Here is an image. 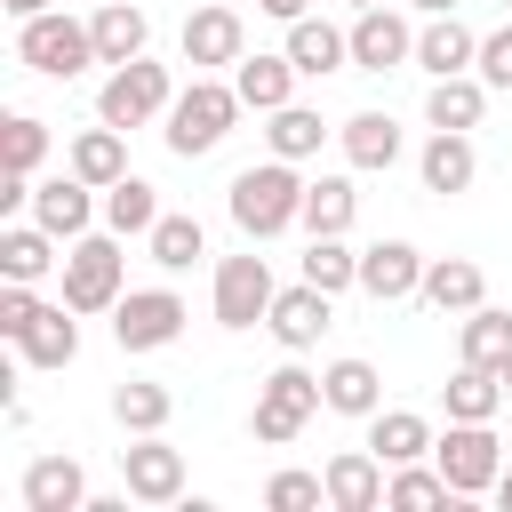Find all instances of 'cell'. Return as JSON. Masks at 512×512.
<instances>
[{
  "mask_svg": "<svg viewBox=\"0 0 512 512\" xmlns=\"http://www.w3.org/2000/svg\"><path fill=\"white\" fill-rule=\"evenodd\" d=\"M224 208H232V224L248 232V240H280V232H296L304 224V176H296V160H256V168H240L232 184H224Z\"/></svg>",
  "mask_w": 512,
  "mask_h": 512,
  "instance_id": "6da1fadb",
  "label": "cell"
},
{
  "mask_svg": "<svg viewBox=\"0 0 512 512\" xmlns=\"http://www.w3.org/2000/svg\"><path fill=\"white\" fill-rule=\"evenodd\" d=\"M248 104H240V88L232 80H208V72H192V88H176V104H168V152L176 160H200V152H216L224 136H232V120H240Z\"/></svg>",
  "mask_w": 512,
  "mask_h": 512,
  "instance_id": "7a4b0ae2",
  "label": "cell"
},
{
  "mask_svg": "<svg viewBox=\"0 0 512 512\" xmlns=\"http://www.w3.org/2000/svg\"><path fill=\"white\" fill-rule=\"evenodd\" d=\"M16 56H24L40 80H80L88 64H104V56H96V32H88V16H64V8H40V16H24V24H16Z\"/></svg>",
  "mask_w": 512,
  "mask_h": 512,
  "instance_id": "3957f363",
  "label": "cell"
},
{
  "mask_svg": "<svg viewBox=\"0 0 512 512\" xmlns=\"http://www.w3.org/2000/svg\"><path fill=\"white\" fill-rule=\"evenodd\" d=\"M120 296H128L120 232H80V240H64V304L88 320V312H112Z\"/></svg>",
  "mask_w": 512,
  "mask_h": 512,
  "instance_id": "277c9868",
  "label": "cell"
},
{
  "mask_svg": "<svg viewBox=\"0 0 512 512\" xmlns=\"http://www.w3.org/2000/svg\"><path fill=\"white\" fill-rule=\"evenodd\" d=\"M328 400H320V376L312 368H296V360H280L264 384H256V408H248V432L264 440V448H288L312 416H320Z\"/></svg>",
  "mask_w": 512,
  "mask_h": 512,
  "instance_id": "5b68a950",
  "label": "cell"
},
{
  "mask_svg": "<svg viewBox=\"0 0 512 512\" xmlns=\"http://www.w3.org/2000/svg\"><path fill=\"white\" fill-rule=\"evenodd\" d=\"M168 104H176V80H168V64H152V56L112 64V72H104V88H96V120H112V128L168 120Z\"/></svg>",
  "mask_w": 512,
  "mask_h": 512,
  "instance_id": "8992f818",
  "label": "cell"
},
{
  "mask_svg": "<svg viewBox=\"0 0 512 512\" xmlns=\"http://www.w3.org/2000/svg\"><path fill=\"white\" fill-rule=\"evenodd\" d=\"M432 464L448 472L456 496H488L496 472H504V440H496V424H464V416H448V432L432 440Z\"/></svg>",
  "mask_w": 512,
  "mask_h": 512,
  "instance_id": "52a82bcc",
  "label": "cell"
},
{
  "mask_svg": "<svg viewBox=\"0 0 512 512\" xmlns=\"http://www.w3.org/2000/svg\"><path fill=\"white\" fill-rule=\"evenodd\" d=\"M272 296H280V280H272V264L256 256V240H248V256H216V288H208L216 328H256V320L272 312Z\"/></svg>",
  "mask_w": 512,
  "mask_h": 512,
  "instance_id": "ba28073f",
  "label": "cell"
},
{
  "mask_svg": "<svg viewBox=\"0 0 512 512\" xmlns=\"http://www.w3.org/2000/svg\"><path fill=\"white\" fill-rule=\"evenodd\" d=\"M184 296L176 288H128L120 304H112V344L120 352H160V344H176L184 336Z\"/></svg>",
  "mask_w": 512,
  "mask_h": 512,
  "instance_id": "9c48e42d",
  "label": "cell"
},
{
  "mask_svg": "<svg viewBox=\"0 0 512 512\" xmlns=\"http://www.w3.org/2000/svg\"><path fill=\"white\" fill-rule=\"evenodd\" d=\"M400 64H416V24L384 0L360 8L352 16V72H400Z\"/></svg>",
  "mask_w": 512,
  "mask_h": 512,
  "instance_id": "30bf717a",
  "label": "cell"
},
{
  "mask_svg": "<svg viewBox=\"0 0 512 512\" xmlns=\"http://www.w3.org/2000/svg\"><path fill=\"white\" fill-rule=\"evenodd\" d=\"M120 488H128L136 504H176V496H184V456H176L160 432H136V440L120 448Z\"/></svg>",
  "mask_w": 512,
  "mask_h": 512,
  "instance_id": "8fae6325",
  "label": "cell"
},
{
  "mask_svg": "<svg viewBox=\"0 0 512 512\" xmlns=\"http://www.w3.org/2000/svg\"><path fill=\"white\" fill-rule=\"evenodd\" d=\"M424 248L416 240H376V248H360V296H376V304H400V296H416L424 288Z\"/></svg>",
  "mask_w": 512,
  "mask_h": 512,
  "instance_id": "7c38bea8",
  "label": "cell"
},
{
  "mask_svg": "<svg viewBox=\"0 0 512 512\" xmlns=\"http://www.w3.org/2000/svg\"><path fill=\"white\" fill-rule=\"evenodd\" d=\"M328 288H312V280H296V288H280L272 296V312H264V328H272V344L280 352H312L320 336H328Z\"/></svg>",
  "mask_w": 512,
  "mask_h": 512,
  "instance_id": "4fadbf2b",
  "label": "cell"
},
{
  "mask_svg": "<svg viewBox=\"0 0 512 512\" xmlns=\"http://www.w3.org/2000/svg\"><path fill=\"white\" fill-rule=\"evenodd\" d=\"M384 456L376 448H336L328 464H320V480H328V512H376L384 504Z\"/></svg>",
  "mask_w": 512,
  "mask_h": 512,
  "instance_id": "5bb4252c",
  "label": "cell"
},
{
  "mask_svg": "<svg viewBox=\"0 0 512 512\" xmlns=\"http://www.w3.org/2000/svg\"><path fill=\"white\" fill-rule=\"evenodd\" d=\"M240 56H248L240 8H192L184 16V64L192 72H216V64H240Z\"/></svg>",
  "mask_w": 512,
  "mask_h": 512,
  "instance_id": "9a60e30c",
  "label": "cell"
},
{
  "mask_svg": "<svg viewBox=\"0 0 512 512\" xmlns=\"http://www.w3.org/2000/svg\"><path fill=\"white\" fill-rule=\"evenodd\" d=\"M416 176H424V192H440V200L472 192V176H480L472 128H432V136H424V152H416Z\"/></svg>",
  "mask_w": 512,
  "mask_h": 512,
  "instance_id": "2e32d148",
  "label": "cell"
},
{
  "mask_svg": "<svg viewBox=\"0 0 512 512\" xmlns=\"http://www.w3.org/2000/svg\"><path fill=\"white\" fill-rule=\"evenodd\" d=\"M480 64V32L448 8V16H424L416 24V72H432V80H448V72H472Z\"/></svg>",
  "mask_w": 512,
  "mask_h": 512,
  "instance_id": "e0dca14e",
  "label": "cell"
},
{
  "mask_svg": "<svg viewBox=\"0 0 512 512\" xmlns=\"http://www.w3.org/2000/svg\"><path fill=\"white\" fill-rule=\"evenodd\" d=\"M288 64H296L304 80H328V72H344V64H352V24L296 16V24H288Z\"/></svg>",
  "mask_w": 512,
  "mask_h": 512,
  "instance_id": "ac0fdd59",
  "label": "cell"
},
{
  "mask_svg": "<svg viewBox=\"0 0 512 512\" xmlns=\"http://www.w3.org/2000/svg\"><path fill=\"white\" fill-rule=\"evenodd\" d=\"M432 312H448V320H464L472 304H488V272L472 264V256H432L424 264V288H416Z\"/></svg>",
  "mask_w": 512,
  "mask_h": 512,
  "instance_id": "d6986e66",
  "label": "cell"
},
{
  "mask_svg": "<svg viewBox=\"0 0 512 512\" xmlns=\"http://www.w3.org/2000/svg\"><path fill=\"white\" fill-rule=\"evenodd\" d=\"M320 400L336 408V416H376L384 408V376H376V360H360V352H344V360H328L320 368Z\"/></svg>",
  "mask_w": 512,
  "mask_h": 512,
  "instance_id": "ffe728a7",
  "label": "cell"
},
{
  "mask_svg": "<svg viewBox=\"0 0 512 512\" xmlns=\"http://www.w3.org/2000/svg\"><path fill=\"white\" fill-rule=\"evenodd\" d=\"M24 512H88V472L72 456H32L24 464Z\"/></svg>",
  "mask_w": 512,
  "mask_h": 512,
  "instance_id": "44dd1931",
  "label": "cell"
},
{
  "mask_svg": "<svg viewBox=\"0 0 512 512\" xmlns=\"http://www.w3.org/2000/svg\"><path fill=\"white\" fill-rule=\"evenodd\" d=\"M88 32H96V56H104V64H136V56L152 48V16H144L136 0H104V8H88Z\"/></svg>",
  "mask_w": 512,
  "mask_h": 512,
  "instance_id": "7402d4cb",
  "label": "cell"
},
{
  "mask_svg": "<svg viewBox=\"0 0 512 512\" xmlns=\"http://www.w3.org/2000/svg\"><path fill=\"white\" fill-rule=\"evenodd\" d=\"M336 144H344V160H352L360 176H376V168H392V160L408 152V136H400L392 112H352V120L336 128Z\"/></svg>",
  "mask_w": 512,
  "mask_h": 512,
  "instance_id": "603a6c76",
  "label": "cell"
},
{
  "mask_svg": "<svg viewBox=\"0 0 512 512\" xmlns=\"http://www.w3.org/2000/svg\"><path fill=\"white\" fill-rule=\"evenodd\" d=\"M504 400H512V392H504V368H480V360H456V376L440 384V408L464 416V424H496Z\"/></svg>",
  "mask_w": 512,
  "mask_h": 512,
  "instance_id": "cb8c5ba5",
  "label": "cell"
},
{
  "mask_svg": "<svg viewBox=\"0 0 512 512\" xmlns=\"http://www.w3.org/2000/svg\"><path fill=\"white\" fill-rule=\"evenodd\" d=\"M296 80H304V72L288 64V48H280V56H240V64H232V88H240L248 112H280V104H296Z\"/></svg>",
  "mask_w": 512,
  "mask_h": 512,
  "instance_id": "d4e9b609",
  "label": "cell"
},
{
  "mask_svg": "<svg viewBox=\"0 0 512 512\" xmlns=\"http://www.w3.org/2000/svg\"><path fill=\"white\" fill-rule=\"evenodd\" d=\"M120 136H128V128H112V120L80 128V136H72V152H64V168H72V176H88L96 192H104V184H120V176H128V144H120Z\"/></svg>",
  "mask_w": 512,
  "mask_h": 512,
  "instance_id": "484cf974",
  "label": "cell"
},
{
  "mask_svg": "<svg viewBox=\"0 0 512 512\" xmlns=\"http://www.w3.org/2000/svg\"><path fill=\"white\" fill-rule=\"evenodd\" d=\"M32 368H72L80 360V312L72 304H40V320L24 328V344H16Z\"/></svg>",
  "mask_w": 512,
  "mask_h": 512,
  "instance_id": "4316f807",
  "label": "cell"
},
{
  "mask_svg": "<svg viewBox=\"0 0 512 512\" xmlns=\"http://www.w3.org/2000/svg\"><path fill=\"white\" fill-rule=\"evenodd\" d=\"M432 440H440V432H432L416 408H376V416H368V448H376L384 464H424Z\"/></svg>",
  "mask_w": 512,
  "mask_h": 512,
  "instance_id": "83f0119b",
  "label": "cell"
},
{
  "mask_svg": "<svg viewBox=\"0 0 512 512\" xmlns=\"http://www.w3.org/2000/svg\"><path fill=\"white\" fill-rule=\"evenodd\" d=\"M488 80L480 72H448V80H432V96H424V120L432 128H480V112H488Z\"/></svg>",
  "mask_w": 512,
  "mask_h": 512,
  "instance_id": "f1b7e54d",
  "label": "cell"
},
{
  "mask_svg": "<svg viewBox=\"0 0 512 512\" xmlns=\"http://www.w3.org/2000/svg\"><path fill=\"white\" fill-rule=\"evenodd\" d=\"M48 272H64L56 232L48 224H8L0 232V280H48Z\"/></svg>",
  "mask_w": 512,
  "mask_h": 512,
  "instance_id": "f546056e",
  "label": "cell"
},
{
  "mask_svg": "<svg viewBox=\"0 0 512 512\" xmlns=\"http://www.w3.org/2000/svg\"><path fill=\"white\" fill-rule=\"evenodd\" d=\"M456 360L504 368V360H512V312H496V304H472V312L456 320Z\"/></svg>",
  "mask_w": 512,
  "mask_h": 512,
  "instance_id": "4dcf8cb0",
  "label": "cell"
},
{
  "mask_svg": "<svg viewBox=\"0 0 512 512\" xmlns=\"http://www.w3.org/2000/svg\"><path fill=\"white\" fill-rule=\"evenodd\" d=\"M160 224V192L144 184V176H120V184H104V232H120V240H144Z\"/></svg>",
  "mask_w": 512,
  "mask_h": 512,
  "instance_id": "1f68e13d",
  "label": "cell"
},
{
  "mask_svg": "<svg viewBox=\"0 0 512 512\" xmlns=\"http://www.w3.org/2000/svg\"><path fill=\"white\" fill-rule=\"evenodd\" d=\"M144 248H152L160 272H192V264L208 256V232H200V216H168V208H160V224L144 232Z\"/></svg>",
  "mask_w": 512,
  "mask_h": 512,
  "instance_id": "d6a6232c",
  "label": "cell"
},
{
  "mask_svg": "<svg viewBox=\"0 0 512 512\" xmlns=\"http://www.w3.org/2000/svg\"><path fill=\"white\" fill-rule=\"evenodd\" d=\"M304 280L328 288V296L360 288V248H344V232H312V240H304Z\"/></svg>",
  "mask_w": 512,
  "mask_h": 512,
  "instance_id": "836d02e7",
  "label": "cell"
},
{
  "mask_svg": "<svg viewBox=\"0 0 512 512\" xmlns=\"http://www.w3.org/2000/svg\"><path fill=\"white\" fill-rule=\"evenodd\" d=\"M272 128H264V144L280 152V160H312L320 152V136H328V120L312 112V104H280V112H264Z\"/></svg>",
  "mask_w": 512,
  "mask_h": 512,
  "instance_id": "e575fe53",
  "label": "cell"
},
{
  "mask_svg": "<svg viewBox=\"0 0 512 512\" xmlns=\"http://www.w3.org/2000/svg\"><path fill=\"white\" fill-rule=\"evenodd\" d=\"M40 160H48V120L8 112L0 120V176H40Z\"/></svg>",
  "mask_w": 512,
  "mask_h": 512,
  "instance_id": "d590c367",
  "label": "cell"
},
{
  "mask_svg": "<svg viewBox=\"0 0 512 512\" xmlns=\"http://www.w3.org/2000/svg\"><path fill=\"white\" fill-rule=\"evenodd\" d=\"M352 216H360L352 176H320V184H304V232H352Z\"/></svg>",
  "mask_w": 512,
  "mask_h": 512,
  "instance_id": "8d00e7d4",
  "label": "cell"
},
{
  "mask_svg": "<svg viewBox=\"0 0 512 512\" xmlns=\"http://www.w3.org/2000/svg\"><path fill=\"white\" fill-rule=\"evenodd\" d=\"M168 384H144V376H128L120 392H112V424L120 432H168Z\"/></svg>",
  "mask_w": 512,
  "mask_h": 512,
  "instance_id": "74e56055",
  "label": "cell"
},
{
  "mask_svg": "<svg viewBox=\"0 0 512 512\" xmlns=\"http://www.w3.org/2000/svg\"><path fill=\"white\" fill-rule=\"evenodd\" d=\"M384 504L392 512H432V504H456V488H448V472L432 464H392V480H384Z\"/></svg>",
  "mask_w": 512,
  "mask_h": 512,
  "instance_id": "f35d334b",
  "label": "cell"
},
{
  "mask_svg": "<svg viewBox=\"0 0 512 512\" xmlns=\"http://www.w3.org/2000/svg\"><path fill=\"white\" fill-rule=\"evenodd\" d=\"M264 504H272V512H312V504H328V480L288 464V472H272V480H264Z\"/></svg>",
  "mask_w": 512,
  "mask_h": 512,
  "instance_id": "ab89813d",
  "label": "cell"
},
{
  "mask_svg": "<svg viewBox=\"0 0 512 512\" xmlns=\"http://www.w3.org/2000/svg\"><path fill=\"white\" fill-rule=\"evenodd\" d=\"M32 320H40L32 280H8V288H0V336H8V344H24V328H32Z\"/></svg>",
  "mask_w": 512,
  "mask_h": 512,
  "instance_id": "60d3db41",
  "label": "cell"
},
{
  "mask_svg": "<svg viewBox=\"0 0 512 512\" xmlns=\"http://www.w3.org/2000/svg\"><path fill=\"white\" fill-rule=\"evenodd\" d=\"M488 88H512V16L496 24V32H480V64H472Z\"/></svg>",
  "mask_w": 512,
  "mask_h": 512,
  "instance_id": "b9f144b4",
  "label": "cell"
},
{
  "mask_svg": "<svg viewBox=\"0 0 512 512\" xmlns=\"http://www.w3.org/2000/svg\"><path fill=\"white\" fill-rule=\"evenodd\" d=\"M256 8H264V16H280V24H296V16H304V0H256Z\"/></svg>",
  "mask_w": 512,
  "mask_h": 512,
  "instance_id": "7bdbcfd3",
  "label": "cell"
},
{
  "mask_svg": "<svg viewBox=\"0 0 512 512\" xmlns=\"http://www.w3.org/2000/svg\"><path fill=\"white\" fill-rule=\"evenodd\" d=\"M0 8H8L16 24H24V16H40V8H56V0H0Z\"/></svg>",
  "mask_w": 512,
  "mask_h": 512,
  "instance_id": "ee69618b",
  "label": "cell"
},
{
  "mask_svg": "<svg viewBox=\"0 0 512 512\" xmlns=\"http://www.w3.org/2000/svg\"><path fill=\"white\" fill-rule=\"evenodd\" d=\"M488 496H496V504H504V512H512V464H504V472H496V488H488Z\"/></svg>",
  "mask_w": 512,
  "mask_h": 512,
  "instance_id": "f6af8a7d",
  "label": "cell"
},
{
  "mask_svg": "<svg viewBox=\"0 0 512 512\" xmlns=\"http://www.w3.org/2000/svg\"><path fill=\"white\" fill-rule=\"evenodd\" d=\"M416 16H448V8H464V0H408Z\"/></svg>",
  "mask_w": 512,
  "mask_h": 512,
  "instance_id": "bcb514c9",
  "label": "cell"
},
{
  "mask_svg": "<svg viewBox=\"0 0 512 512\" xmlns=\"http://www.w3.org/2000/svg\"><path fill=\"white\" fill-rule=\"evenodd\" d=\"M504 392H512V360H504Z\"/></svg>",
  "mask_w": 512,
  "mask_h": 512,
  "instance_id": "7dc6e473",
  "label": "cell"
},
{
  "mask_svg": "<svg viewBox=\"0 0 512 512\" xmlns=\"http://www.w3.org/2000/svg\"><path fill=\"white\" fill-rule=\"evenodd\" d=\"M352 8H376V0H352Z\"/></svg>",
  "mask_w": 512,
  "mask_h": 512,
  "instance_id": "c3c4849f",
  "label": "cell"
},
{
  "mask_svg": "<svg viewBox=\"0 0 512 512\" xmlns=\"http://www.w3.org/2000/svg\"><path fill=\"white\" fill-rule=\"evenodd\" d=\"M88 8H104V0H88Z\"/></svg>",
  "mask_w": 512,
  "mask_h": 512,
  "instance_id": "681fc988",
  "label": "cell"
},
{
  "mask_svg": "<svg viewBox=\"0 0 512 512\" xmlns=\"http://www.w3.org/2000/svg\"><path fill=\"white\" fill-rule=\"evenodd\" d=\"M504 8H512V0H504Z\"/></svg>",
  "mask_w": 512,
  "mask_h": 512,
  "instance_id": "f907efd6",
  "label": "cell"
}]
</instances>
